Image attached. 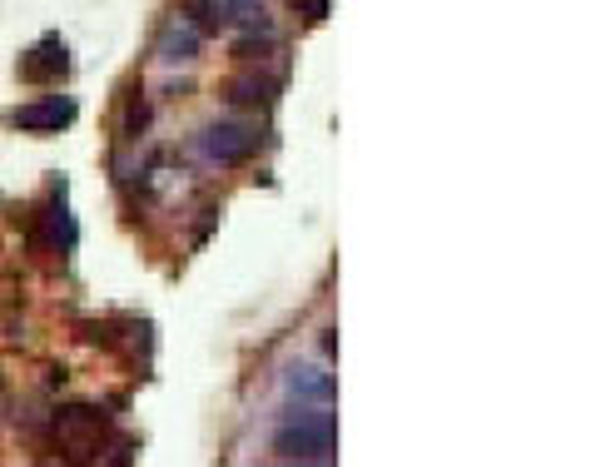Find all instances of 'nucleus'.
Here are the masks:
<instances>
[{"label": "nucleus", "instance_id": "f257e3e1", "mask_svg": "<svg viewBox=\"0 0 596 467\" xmlns=\"http://www.w3.org/2000/svg\"><path fill=\"white\" fill-rule=\"evenodd\" d=\"M274 453L284 463H333L338 457V427L328 413H298L274 433Z\"/></svg>", "mask_w": 596, "mask_h": 467}, {"label": "nucleus", "instance_id": "f03ea898", "mask_svg": "<svg viewBox=\"0 0 596 467\" xmlns=\"http://www.w3.org/2000/svg\"><path fill=\"white\" fill-rule=\"evenodd\" d=\"M55 437L70 447V457H89L99 447V437H105V417L95 407H65L55 423Z\"/></svg>", "mask_w": 596, "mask_h": 467}, {"label": "nucleus", "instance_id": "7ed1b4c3", "mask_svg": "<svg viewBox=\"0 0 596 467\" xmlns=\"http://www.w3.org/2000/svg\"><path fill=\"white\" fill-rule=\"evenodd\" d=\"M204 149H209V159H219V164H248V159L258 155V129H248V125H209L204 129Z\"/></svg>", "mask_w": 596, "mask_h": 467}, {"label": "nucleus", "instance_id": "20e7f679", "mask_svg": "<svg viewBox=\"0 0 596 467\" xmlns=\"http://www.w3.org/2000/svg\"><path fill=\"white\" fill-rule=\"evenodd\" d=\"M10 125H15V129H30V135H50V129H65V125H75V99L50 95V99H35V105H20L15 115H10Z\"/></svg>", "mask_w": 596, "mask_h": 467}, {"label": "nucleus", "instance_id": "39448f33", "mask_svg": "<svg viewBox=\"0 0 596 467\" xmlns=\"http://www.w3.org/2000/svg\"><path fill=\"white\" fill-rule=\"evenodd\" d=\"M65 70H70V45L60 35H45L30 55H20V79H30V85H50Z\"/></svg>", "mask_w": 596, "mask_h": 467}, {"label": "nucleus", "instance_id": "423d86ee", "mask_svg": "<svg viewBox=\"0 0 596 467\" xmlns=\"http://www.w3.org/2000/svg\"><path fill=\"white\" fill-rule=\"evenodd\" d=\"M274 79H258V75H248V79H234L228 85V99L234 105H248V109H264V105H274Z\"/></svg>", "mask_w": 596, "mask_h": 467}, {"label": "nucleus", "instance_id": "0eeeda50", "mask_svg": "<svg viewBox=\"0 0 596 467\" xmlns=\"http://www.w3.org/2000/svg\"><path fill=\"white\" fill-rule=\"evenodd\" d=\"M194 45H199L194 30H169V40H164V60H189V55H194Z\"/></svg>", "mask_w": 596, "mask_h": 467}, {"label": "nucleus", "instance_id": "6e6552de", "mask_svg": "<svg viewBox=\"0 0 596 467\" xmlns=\"http://www.w3.org/2000/svg\"><path fill=\"white\" fill-rule=\"evenodd\" d=\"M199 15V30H224V6H219V0H194V6H189Z\"/></svg>", "mask_w": 596, "mask_h": 467}, {"label": "nucleus", "instance_id": "1a4fd4ad", "mask_svg": "<svg viewBox=\"0 0 596 467\" xmlns=\"http://www.w3.org/2000/svg\"><path fill=\"white\" fill-rule=\"evenodd\" d=\"M268 50H274V40H268V35H264V40L248 35V40H238V45H234V55H238V60H264Z\"/></svg>", "mask_w": 596, "mask_h": 467}]
</instances>
